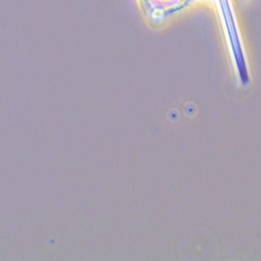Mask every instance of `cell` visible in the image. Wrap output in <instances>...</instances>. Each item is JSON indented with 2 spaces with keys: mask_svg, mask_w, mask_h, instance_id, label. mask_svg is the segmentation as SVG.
Wrapping results in <instances>:
<instances>
[{
  "mask_svg": "<svg viewBox=\"0 0 261 261\" xmlns=\"http://www.w3.org/2000/svg\"><path fill=\"white\" fill-rule=\"evenodd\" d=\"M155 1H157L158 3L167 5V4H174V3H176V2L179 1V0H155Z\"/></svg>",
  "mask_w": 261,
  "mask_h": 261,
  "instance_id": "obj_2",
  "label": "cell"
},
{
  "mask_svg": "<svg viewBox=\"0 0 261 261\" xmlns=\"http://www.w3.org/2000/svg\"><path fill=\"white\" fill-rule=\"evenodd\" d=\"M163 15H164V11L162 8H155L151 13V16L155 19H161Z\"/></svg>",
  "mask_w": 261,
  "mask_h": 261,
  "instance_id": "obj_1",
  "label": "cell"
}]
</instances>
